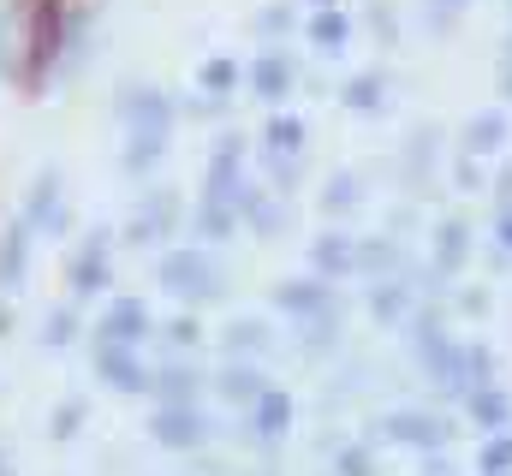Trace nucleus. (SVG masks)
I'll return each mask as SVG.
<instances>
[{
	"label": "nucleus",
	"mask_w": 512,
	"mask_h": 476,
	"mask_svg": "<svg viewBox=\"0 0 512 476\" xmlns=\"http://www.w3.org/2000/svg\"><path fill=\"white\" fill-rule=\"evenodd\" d=\"M155 286H161L173 304H185V310H209V304L227 298V262H221L215 244L191 238V244H173V250L155 262Z\"/></svg>",
	"instance_id": "1"
},
{
	"label": "nucleus",
	"mask_w": 512,
	"mask_h": 476,
	"mask_svg": "<svg viewBox=\"0 0 512 476\" xmlns=\"http://www.w3.org/2000/svg\"><path fill=\"white\" fill-rule=\"evenodd\" d=\"M12 36H18V60H24V84L30 90L54 84V60H60V36H66V6L60 0L12 6Z\"/></svg>",
	"instance_id": "2"
},
{
	"label": "nucleus",
	"mask_w": 512,
	"mask_h": 476,
	"mask_svg": "<svg viewBox=\"0 0 512 476\" xmlns=\"http://www.w3.org/2000/svg\"><path fill=\"white\" fill-rule=\"evenodd\" d=\"M215 435H221V417L203 399H191V405H155V417H149V441L167 447V453H203Z\"/></svg>",
	"instance_id": "3"
},
{
	"label": "nucleus",
	"mask_w": 512,
	"mask_h": 476,
	"mask_svg": "<svg viewBox=\"0 0 512 476\" xmlns=\"http://www.w3.org/2000/svg\"><path fill=\"white\" fill-rule=\"evenodd\" d=\"M114 227H90L84 244L72 250V262H66V292L78 298V304H90V298H108V286H114Z\"/></svg>",
	"instance_id": "4"
},
{
	"label": "nucleus",
	"mask_w": 512,
	"mask_h": 476,
	"mask_svg": "<svg viewBox=\"0 0 512 476\" xmlns=\"http://www.w3.org/2000/svg\"><path fill=\"white\" fill-rule=\"evenodd\" d=\"M149 346H114V340H90V369H96V381L108 387V393H120V399H137V393H149L155 387V363H149Z\"/></svg>",
	"instance_id": "5"
},
{
	"label": "nucleus",
	"mask_w": 512,
	"mask_h": 476,
	"mask_svg": "<svg viewBox=\"0 0 512 476\" xmlns=\"http://www.w3.org/2000/svg\"><path fill=\"white\" fill-rule=\"evenodd\" d=\"M376 435L393 441V447H411V453H435V447L453 441V417L447 411H423V405H393V411H382Z\"/></svg>",
	"instance_id": "6"
},
{
	"label": "nucleus",
	"mask_w": 512,
	"mask_h": 476,
	"mask_svg": "<svg viewBox=\"0 0 512 476\" xmlns=\"http://www.w3.org/2000/svg\"><path fill=\"white\" fill-rule=\"evenodd\" d=\"M114 114H120V131H149V137H173V119H179V102L161 90V84H120L114 96Z\"/></svg>",
	"instance_id": "7"
},
{
	"label": "nucleus",
	"mask_w": 512,
	"mask_h": 476,
	"mask_svg": "<svg viewBox=\"0 0 512 476\" xmlns=\"http://www.w3.org/2000/svg\"><path fill=\"white\" fill-rule=\"evenodd\" d=\"M185 221H191V215H185V203H179L173 191H161V185H155V191H143V197H137V209H131V221H126V233H120V238L137 244V250H149V244H167Z\"/></svg>",
	"instance_id": "8"
},
{
	"label": "nucleus",
	"mask_w": 512,
	"mask_h": 476,
	"mask_svg": "<svg viewBox=\"0 0 512 476\" xmlns=\"http://www.w3.org/2000/svg\"><path fill=\"white\" fill-rule=\"evenodd\" d=\"M262 393H268V369L256 357H227L221 369H209V399L233 417H245Z\"/></svg>",
	"instance_id": "9"
},
{
	"label": "nucleus",
	"mask_w": 512,
	"mask_h": 476,
	"mask_svg": "<svg viewBox=\"0 0 512 476\" xmlns=\"http://www.w3.org/2000/svg\"><path fill=\"white\" fill-rule=\"evenodd\" d=\"M30 227L42 238H60L66 227H72V209H66V173L48 161L36 179H30V191H24V209H18Z\"/></svg>",
	"instance_id": "10"
},
{
	"label": "nucleus",
	"mask_w": 512,
	"mask_h": 476,
	"mask_svg": "<svg viewBox=\"0 0 512 476\" xmlns=\"http://www.w3.org/2000/svg\"><path fill=\"white\" fill-rule=\"evenodd\" d=\"M286 435H292V393L268 381V393H262L251 411H245V441H251L262 459H280Z\"/></svg>",
	"instance_id": "11"
},
{
	"label": "nucleus",
	"mask_w": 512,
	"mask_h": 476,
	"mask_svg": "<svg viewBox=\"0 0 512 476\" xmlns=\"http://www.w3.org/2000/svg\"><path fill=\"white\" fill-rule=\"evenodd\" d=\"M233 203H239L245 233H256V238H280L292 227V203H286V191L268 185V179H245V185L233 191Z\"/></svg>",
	"instance_id": "12"
},
{
	"label": "nucleus",
	"mask_w": 512,
	"mask_h": 476,
	"mask_svg": "<svg viewBox=\"0 0 512 476\" xmlns=\"http://www.w3.org/2000/svg\"><path fill=\"white\" fill-rule=\"evenodd\" d=\"M417 304H423L417 268H411V274H382V280H370V292H364V310H370L376 328H405V322L417 316Z\"/></svg>",
	"instance_id": "13"
},
{
	"label": "nucleus",
	"mask_w": 512,
	"mask_h": 476,
	"mask_svg": "<svg viewBox=\"0 0 512 476\" xmlns=\"http://www.w3.org/2000/svg\"><path fill=\"white\" fill-rule=\"evenodd\" d=\"M268 304L286 316V322H310V316H322V310H334L340 304V292H334V280L328 274H292V280H280L274 292H268Z\"/></svg>",
	"instance_id": "14"
},
{
	"label": "nucleus",
	"mask_w": 512,
	"mask_h": 476,
	"mask_svg": "<svg viewBox=\"0 0 512 476\" xmlns=\"http://www.w3.org/2000/svg\"><path fill=\"white\" fill-rule=\"evenodd\" d=\"M90 340H114V346H155V316H149V304L143 298H108L102 304V316H96V328H90Z\"/></svg>",
	"instance_id": "15"
},
{
	"label": "nucleus",
	"mask_w": 512,
	"mask_h": 476,
	"mask_svg": "<svg viewBox=\"0 0 512 476\" xmlns=\"http://www.w3.org/2000/svg\"><path fill=\"white\" fill-rule=\"evenodd\" d=\"M155 405H191V399H209V369L191 352H167L155 363V387H149Z\"/></svg>",
	"instance_id": "16"
},
{
	"label": "nucleus",
	"mask_w": 512,
	"mask_h": 476,
	"mask_svg": "<svg viewBox=\"0 0 512 476\" xmlns=\"http://www.w3.org/2000/svg\"><path fill=\"white\" fill-rule=\"evenodd\" d=\"M245 84H251V96L262 102V108H280V102L298 90V60H292L286 48H274V42H268V48H262V54L251 60Z\"/></svg>",
	"instance_id": "17"
},
{
	"label": "nucleus",
	"mask_w": 512,
	"mask_h": 476,
	"mask_svg": "<svg viewBox=\"0 0 512 476\" xmlns=\"http://www.w3.org/2000/svg\"><path fill=\"white\" fill-rule=\"evenodd\" d=\"M239 185H245V137L221 131L215 149H209V161H203V197H227L233 203Z\"/></svg>",
	"instance_id": "18"
},
{
	"label": "nucleus",
	"mask_w": 512,
	"mask_h": 476,
	"mask_svg": "<svg viewBox=\"0 0 512 476\" xmlns=\"http://www.w3.org/2000/svg\"><path fill=\"white\" fill-rule=\"evenodd\" d=\"M221 352L227 357H274L280 352V328L268 322V316H233L227 328H221Z\"/></svg>",
	"instance_id": "19"
},
{
	"label": "nucleus",
	"mask_w": 512,
	"mask_h": 476,
	"mask_svg": "<svg viewBox=\"0 0 512 476\" xmlns=\"http://www.w3.org/2000/svg\"><path fill=\"white\" fill-rule=\"evenodd\" d=\"M96 48V12H66V36H60V60H54V84H72L90 66Z\"/></svg>",
	"instance_id": "20"
},
{
	"label": "nucleus",
	"mask_w": 512,
	"mask_h": 476,
	"mask_svg": "<svg viewBox=\"0 0 512 476\" xmlns=\"http://www.w3.org/2000/svg\"><path fill=\"white\" fill-rule=\"evenodd\" d=\"M30 244H36V227H30L24 215L0 233V298L24 292V274H30Z\"/></svg>",
	"instance_id": "21"
},
{
	"label": "nucleus",
	"mask_w": 512,
	"mask_h": 476,
	"mask_svg": "<svg viewBox=\"0 0 512 476\" xmlns=\"http://www.w3.org/2000/svg\"><path fill=\"white\" fill-rule=\"evenodd\" d=\"M340 346H346V316H340V304L322 310V316H310V322H298V357H304V363H328V357H340Z\"/></svg>",
	"instance_id": "22"
},
{
	"label": "nucleus",
	"mask_w": 512,
	"mask_h": 476,
	"mask_svg": "<svg viewBox=\"0 0 512 476\" xmlns=\"http://www.w3.org/2000/svg\"><path fill=\"white\" fill-rule=\"evenodd\" d=\"M364 197H370V179H364L358 167H340V173H328V179H322L316 209H322L328 221H346V215H358V209H364Z\"/></svg>",
	"instance_id": "23"
},
{
	"label": "nucleus",
	"mask_w": 512,
	"mask_h": 476,
	"mask_svg": "<svg viewBox=\"0 0 512 476\" xmlns=\"http://www.w3.org/2000/svg\"><path fill=\"white\" fill-rule=\"evenodd\" d=\"M310 268L328 274V280H352V274H358V238L340 233V227L316 233V244H310Z\"/></svg>",
	"instance_id": "24"
},
{
	"label": "nucleus",
	"mask_w": 512,
	"mask_h": 476,
	"mask_svg": "<svg viewBox=\"0 0 512 476\" xmlns=\"http://www.w3.org/2000/svg\"><path fill=\"white\" fill-rule=\"evenodd\" d=\"M411 250L399 244V233H382V238H358V274L364 280H382V274H411Z\"/></svg>",
	"instance_id": "25"
},
{
	"label": "nucleus",
	"mask_w": 512,
	"mask_h": 476,
	"mask_svg": "<svg viewBox=\"0 0 512 476\" xmlns=\"http://www.w3.org/2000/svg\"><path fill=\"white\" fill-rule=\"evenodd\" d=\"M304 36H310V48H316L322 60H340V54L352 48V18H346L340 6H316V12L304 18Z\"/></svg>",
	"instance_id": "26"
},
{
	"label": "nucleus",
	"mask_w": 512,
	"mask_h": 476,
	"mask_svg": "<svg viewBox=\"0 0 512 476\" xmlns=\"http://www.w3.org/2000/svg\"><path fill=\"white\" fill-rule=\"evenodd\" d=\"M239 227H245V221H239V203H227V197H197V209H191V238L227 244Z\"/></svg>",
	"instance_id": "27"
},
{
	"label": "nucleus",
	"mask_w": 512,
	"mask_h": 476,
	"mask_svg": "<svg viewBox=\"0 0 512 476\" xmlns=\"http://www.w3.org/2000/svg\"><path fill=\"white\" fill-rule=\"evenodd\" d=\"M465 262H471V227H465V221L453 215V221H441V227H435V250H429V268H435L441 280H453V274H459Z\"/></svg>",
	"instance_id": "28"
},
{
	"label": "nucleus",
	"mask_w": 512,
	"mask_h": 476,
	"mask_svg": "<svg viewBox=\"0 0 512 476\" xmlns=\"http://www.w3.org/2000/svg\"><path fill=\"white\" fill-rule=\"evenodd\" d=\"M167 143L173 137H149V131H126V143H120V173L126 179H149L161 161H167Z\"/></svg>",
	"instance_id": "29"
},
{
	"label": "nucleus",
	"mask_w": 512,
	"mask_h": 476,
	"mask_svg": "<svg viewBox=\"0 0 512 476\" xmlns=\"http://www.w3.org/2000/svg\"><path fill=\"white\" fill-rule=\"evenodd\" d=\"M435 161H441V131H435V125L411 131V143H405V155H399V173H405V185H423V179L435 173Z\"/></svg>",
	"instance_id": "30"
},
{
	"label": "nucleus",
	"mask_w": 512,
	"mask_h": 476,
	"mask_svg": "<svg viewBox=\"0 0 512 476\" xmlns=\"http://www.w3.org/2000/svg\"><path fill=\"white\" fill-rule=\"evenodd\" d=\"M465 411H471V423H483V429H507L512 423V399L495 381H477V387L465 393Z\"/></svg>",
	"instance_id": "31"
},
{
	"label": "nucleus",
	"mask_w": 512,
	"mask_h": 476,
	"mask_svg": "<svg viewBox=\"0 0 512 476\" xmlns=\"http://www.w3.org/2000/svg\"><path fill=\"white\" fill-rule=\"evenodd\" d=\"M501 149H507V114L501 108L471 114V125H465V155H501Z\"/></svg>",
	"instance_id": "32"
},
{
	"label": "nucleus",
	"mask_w": 512,
	"mask_h": 476,
	"mask_svg": "<svg viewBox=\"0 0 512 476\" xmlns=\"http://www.w3.org/2000/svg\"><path fill=\"white\" fill-rule=\"evenodd\" d=\"M304 143H310V125L298 114H280V108H268V125H262V149H280V155H304Z\"/></svg>",
	"instance_id": "33"
},
{
	"label": "nucleus",
	"mask_w": 512,
	"mask_h": 476,
	"mask_svg": "<svg viewBox=\"0 0 512 476\" xmlns=\"http://www.w3.org/2000/svg\"><path fill=\"white\" fill-rule=\"evenodd\" d=\"M340 102L352 108V114L376 119L387 108V78L382 72H358V78H346V90H340Z\"/></svg>",
	"instance_id": "34"
},
{
	"label": "nucleus",
	"mask_w": 512,
	"mask_h": 476,
	"mask_svg": "<svg viewBox=\"0 0 512 476\" xmlns=\"http://www.w3.org/2000/svg\"><path fill=\"white\" fill-rule=\"evenodd\" d=\"M239 84H245V66H239L233 54H209V60L197 66V90H209V96H227V102H233Z\"/></svg>",
	"instance_id": "35"
},
{
	"label": "nucleus",
	"mask_w": 512,
	"mask_h": 476,
	"mask_svg": "<svg viewBox=\"0 0 512 476\" xmlns=\"http://www.w3.org/2000/svg\"><path fill=\"white\" fill-rule=\"evenodd\" d=\"M78 328H84L78 298H72V304H54V310L42 316V346H48V352H66V346L78 340Z\"/></svg>",
	"instance_id": "36"
},
{
	"label": "nucleus",
	"mask_w": 512,
	"mask_h": 476,
	"mask_svg": "<svg viewBox=\"0 0 512 476\" xmlns=\"http://www.w3.org/2000/svg\"><path fill=\"white\" fill-rule=\"evenodd\" d=\"M155 346H161V352H197V346H203L197 310H185V316H173V322H155Z\"/></svg>",
	"instance_id": "37"
},
{
	"label": "nucleus",
	"mask_w": 512,
	"mask_h": 476,
	"mask_svg": "<svg viewBox=\"0 0 512 476\" xmlns=\"http://www.w3.org/2000/svg\"><path fill=\"white\" fill-rule=\"evenodd\" d=\"M256 155H262V173H268V185L292 191V185L304 179V155H280V149H256Z\"/></svg>",
	"instance_id": "38"
},
{
	"label": "nucleus",
	"mask_w": 512,
	"mask_h": 476,
	"mask_svg": "<svg viewBox=\"0 0 512 476\" xmlns=\"http://www.w3.org/2000/svg\"><path fill=\"white\" fill-rule=\"evenodd\" d=\"M292 30H298V12H292V6H262V12H256V36H262V42H286Z\"/></svg>",
	"instance_id": "39"
},
{
	"label": "nucleus",
	"mask_w": 512,
	"mask_h": 476,
	"mask_svg": "<svg viewBox=\"0 0 512 476\" xmlns=\"http://www.w3.org/2000/svg\"><path fill=\"white\" fill-rule=\"evenodd\" d=\"M84 417H90V405H84V399H66V405L54 411V441H72V435L84 429Z\"/></svg>",
	"instance_id": "40"
},
{
	"label": "nucleus",
	"mask_w": 512,
	"mask_h": 476,
	"mask_svg": "<svg viewBox=\"0 0 512 476\" xmlns=\"http://www.w3.org/2000/svg\"><path fill=\"white\" fill-rule=\"evenodd\" d=\"M477 465L483 471H512V429H495V441L477 453Z\"/></svg>",
	"instance_id": "41"
},
{
	"label": "nucleus",
	"mask_w": 512,
	"mask_h": 476,
	"mask_svg": "<svg viewBox=\"0 0 512 476\" xmlns=\"http://www.w3.org/2000/svg\"><path fill=\"white\" fill-rule=\"evenodd\" d=\"M423 6H429V12H423V18H429V30H453V24H459V12H465L471 0H423Z\"/></svg>",
	"instance_id": "42"
},
{
	"label": "nucleus",
	"mask_w": 512,
	"mask_h": 476,
	"mask_svg": "<svg viewBox=\"0 0 512 476\" xmlns=\"http://www.w3.org/2000/svg\"><path fill=\"white\" fill-rule=\"evenodd\" d=\"M12 60H18V36H12V6H0V84L12 78Z\"/></svg>",
	"instance_id": "43"
},
{
	"label": "nucleus",
	"mask_w": 512,
	"mask_h": 476,
	"mask_svg": "<svg viewBox=\"0 0 512 476\" xmlns=\"http://www.w3.org/2000/svg\"><path fill=\"white\" fill-rule=\"evenodd\" d=\"M334 465H340V471H370V465H376V447H370V441H352V447L334 453Z\"/></svg>",
	"instance_id": "44"
},
{
	"label": "nucleus",
	"mask_w": 512,
	"mask_h": 476,
	"mask_svg": "<svg viewBox=\"0 0 512 476\" xmlns=\"http://www.w3.org/2000/svg\"><path fill=\"white\" fill-rule=\"evenodd\" d=\"M370 30H376L382 42H393V36H399V24H393V12H387V0H370Z\"/></svg>",
	"instance_id": "45"
},
{
	"label": "nucleus",
	"mask_w": 512,
	"mask_h": 476,
	"mask_svg": "<svg viewBox=\"0 0 512 476\" xmlns=\"http://www.w3.org/2000/svg\"><path fill=\"white\" fill-rule=\"evenodd\" d=\"M459 310H465V316H483V310H489V298H483L477 286H465V292H459Z\"/></svg>",
	"instance_id": "46"
},
{
	"label": "nucleus",
	"mask_w": 512,
	"mask_h": 476,
	"mask_svg": "<svg viewBox=\"0 0 512 476\" xmlns=\"http://www.w3.org/2000/svg\"><path fill=\"white\" fill-rule=\"evenodd\" d=\"M495 197H501V215H512V167L501 173V185H495Z\"/></svg>",
	"instance_id": "47"
},
{
	"label": "nucleus",
	"mask_w": 512,
	"mask_h": 476,
	"mask_svg": "<svg viewBox=\"0 0 512 476\" xmlns=\"http://www.w3.org/2000/svg\"><path fill=\"white\" fill-rule=\"evenodd\" d=\"M495 238H501V244L512 250V215H501V221H495Z\"/></svg>",
	"instance_id": "48"
},
{
	"label": "nucleus",
	"mask_w": 512,
	"mask_h": 476,
	"mask_svg": "<svg viewBox=\"0 0 512 476\" xmlns=\"http://www.w3.org/2000/svg\"><path fill=\"white\" fill-rule=\"evenodd\" d=\"M12 334V304H0V340Z\"/></svg>",
	"instance_id": "49"
},
{
	"label": "nucleus",
	"mask_w": 512,
	"mask_h": 476,
	"mask_svg": "<svg viewBox=\"0 0 512 476\" xmlns=\"http://www.w3.org/2000/svg\"><path fill=\"white\" fill-rule=\"evenodd\" d=\"M501 90L512 96V54H507V66H501Z\"/></svg>",
	"instance_id": "50"
},
{
	"label": "nucleus",
	"mask_w": 512,
	"mask_h": 476,
	"mask_svg": "<svg viewBox=\"0 0 512 476\" xmlns=\"http://www.w3.org/2000/svg\"><path fill=\"white\" fill-rule=\"evenodd\" d=\"M304 6H340V0H304Z\"/></svg>",
	"instance_id": "51"
},
{
	"label": "nucleus",
	"mask_w": 512,
	"mask_h": 476,
	"mask_svg": "<svg viewBox=\"0 0 512 476\" xmlns=\"http://www.w3.org/2000/svg\"><path fill=\"white\" fill-rule=\"evenodd\" d=\"M0 471H6V447H0Z\"/></svg>",
	"instance_id": "52"
}]
</instances>
